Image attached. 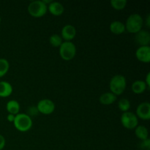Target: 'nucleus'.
Instances as JSON below:
<instances>
[{"mask_svg": "<svg viewBox=\"0 0 150 150\" xmlns=\"http://www.w3.org/2000/svg\"><path fill=\"white\" fill-rule=\"evenodd\" d=\"M125 29L130 33L136 34L142 29L144 26V19L138 13L131 14L126 20Z\"/></svg>", "mask_w": 150, "mask_h": 150, "instance_id": "f257e3e1", "label": "nucleus"}, {"mask_svg": "<svg viewBox=\"0 0 150 150\" xmlns=\"http://www.w3.org/2000/svg\"><path fill=\"white\" fill-rule=\"evenodd\" d=\"M127 86V81L122 75H116L111 78L109 82V87L111 92L116 96L120 95L124 92Z\"/></svg>", "mask_w": 150, "mask_h": 150, "instance_id": "f03ea898", "label": "nucleus"}, {"mask_svg": "<svg viewBox=\"0 0 150 150\" xmlns=\"http://www.w3.org/2000/svg\"><path fill=\"white\" fill-rule=\"evenodd\" d=\"M13 123L15 127L21 132L28 131L32 128L33 125L32 117L26 114H18Z\"/></svg>", "mask_w": 150, "mask_h": 150, "instance_id": "7ed1b4c3", "label": "nucleus"}, {"mask_svg": "<svg viewBox=\"0 0 150 150\" xmlns=\"http://www.w3.org/2000/svg\"><path fill=\"white\" fill-rule=\"evenodd\" d=\"M76 46L71 41H63L59 46V55L63 60L70 61L76 55Z\"/></svg>", "mask_w": 150, "mask_h": 150, "instance_id": "20e7f679", "label": "nucleus"}, {"mask_svg": "<svg viewBox=\"0 0 150 150\" xmlns=\"http://www.w3.org/2000/svg\"><path fill=\"white\" fill-rule=\"evenodd\" d=\"M48 5L42 0H35L32 1L28 6V12L34 18H40L46 14Z\"/></svg>", "mask_w": 150, "mask_h": 150, "instance_id": "39448f33", "label": "nucleus"}, {"mask_svg": "<svg viewBox=\"0 0 150 150\" xmlns=\"http://www.w3.org/2000/svg\"><path fill=\"white\" fill-rule=\"evenodd\" d=\"M120 120L123 127L128 130H133L139 125V118L136 117V114L130 111L123 112Z\"/></svg>", "mask_w": 150, "mask_h": 150, "instance_id": "423d86ee", "label": "nucleus"}, {"mask_svg": "<svg viewBox=\"0 0 150 150\" xmlns=\"http://www.w3.org/2000/svg\"><path fill=\"white\" fill-rule=\"evenodd\" d=\"M55 104L50 99H42L38 102L37 105L38 112L45 115L52 114L55 110Z\"/></svg>", "mask_w": 150, "mask_h": 150, "instance_id": "0eeeda50", "label": "nucleus"}, {"mask_svg": "<svg viewBox=\"0 0 150 150\" xmlns=\"http://www.w3.org/2000/svg\"><path fill=\"white\" fill-rule=\"evenodd\" d=\"M136 117L143 120H150V103L148 102L142 103L136 108Z\"/></svg>", "mask_w": 150, "mask_h": 150, "instance_id": "6e6552de", "label": "nucleus"}, {"mask_svg": "<svg viewBox=\"0 0 150 150\" xmlns=\"http://www.w3.org/2000/svg\"><path fill=\"white\" fill-rule=\"evenodd\" d=\"M136 57L137 59L142 62L149 63L150 62L149 45L139 47L136 51Z\"/></svg>", "mask_w": 150, "mask_h": 150, "instance_id": "1a4fd4ad", "label": "nucleus"}, {"mask_svg": "<svg viewBox=\"0 0 150 150\" xmlns=\"http://www.w3.org/2000/svg\"><path fill=\"white\" fill-rule=\"evenodd\" d=\"M76 35V29L74 26L67 24L63 26L61 31V37L64 41H71Z\"/></svg>", "mask_w": 150, "mask_h": 150, "instance_id": "9d476101", "label": "nucleus"}, {"mask_svg": "<svg viewBox=\"0 0 150 150\" xmlns=\"http://www.w3.org/2000/svg\"><path fill=\"white\" fill-rule=\"evenodd\" d=\"M135 40L136 43L140 45V46H146L149 45L150 42V34L149 32L145 30H141L136 34Z\"/></svg>", "mask_w": 150, "mask_h": 150, "instance_id": "9b49d317", "label": "nucleus"}, {"mask_svg": "<svg viewBox=\"0 0 150 150\" xmlns=\"http://www.w3.org/2000/svg\"><path fill=\"white\" fill-rule=\"evenodd\" d=\"M48 10L52 15L56 16H59L63 14L64 11V6L59 1H51L48 4Z\"/></svg>", "mask_w": 150, "mask_h": 150, "instance_id": "f8f14e48", "label": "nucleus"}, {"mask_svg": "<svg viewBox=\"0 0 150 150\" xmlns=\"http://www.w3.org/2000/svg\"><path fill=\"white\" fill-rule=\"evenodd\" d=\"M13 88L9 82L0 81V98H7L13 93Z\"/></svg>", "mask_w": 150, "mask_h": 150, "instance_id": "ddd939ff", "label": "nucleus"}, {"mask_svg": "<svg viewBox=\"0 0 150 150\" xmlns=\"http://www.w3.org/2000/svg\"><path fill=\"white\" fill-rule=\"evenodd\" d=\"M110 31L114 35H121L124 33L125 29V25L120 21H114L111 22L109 26Z\"/></svg>", "mask_w": 150, "mask_h": 150, "instance_id": "4468645a", "label": "nucleus"}, {"mask_svg": "<svg viewBox=\"0 0 150 150\" xmlns=\"http://www.w3.org/2000/svg\"><path fill=\"white\" fill-rule=\"evenodd\" d=\"M117 100V96L111 92L102 94L99 98L100 103L104 105H109L114 103Z\"/></svg>", "mask_w": 150, "mask_h": 150, "instance_id": "2eb2a0df", "label": "nucleus"}, {"mask_svg": "<svg viewBox=\"0 0 150 150\" xmlns=\"http://www.w3.org/2000/svg\"><path fill=\"white\" fill-rule=\"evenodd\" d=\"M132 91L134 92L135 94H142L146 91L147 89L146 84L145 83L144 81L142 80H136L133 83L131 86Z\"/></svg>", "mask_w": 150, "mask_h": 150, "instance_id": "dca6fc26", "label": "nucleus"}, {"mask_svg": "<svg viewBox=\"0 0 150 150\" xmlns=\"http://www.w3.org/2000/svg\"><path fill=\"white\" fill-rule=\"evenodd\" d=\"M6 109L8 111L9 114L17 115L20 111V104L18 101L15 100H11L7 103Z\"/></svg>", "mask_w": 150, "mask_h": 150, "instance_id": "f3484780", "label": "nucleus"}, {"mask_svg": "<svg viewBox=\"0 0 150 150\" xmlns=\"http://www.w3.org/2000/svg\"><path fill=\"white\" fill-rule=\"evenodd\" d=\"M135 134L138 139L142 141L149 139V132L147 128L144 125H138L135 128Z\"/></svg>", "mask_w": 150, "mask_h": 150, "instance_id": "a211bd4d", "label": "nucleus"}, {"mask_svg": "<svg viewBox=\"0 0 150 150\" xmlns=\"http://www.w3.org/2000/svg\"><path fill=\"white\" fill-rule=\"evenodd\" d=\"M10 69V63L8 60L4 58H0V78L7 74Z\"/></svg>", "mask_w": 150, "mask_h": 150, "instance_id": "6ab92c4d", "label": "nucleus"}, {"mask_svg": "<svg viewBox=\"0 0 150 150\" xmlns=\"http://www.w3.org/2000/svg\"><path fill=\"white\" fill-rule=\"evenodd\" d=\"M62 40L61 35H57V34H54L49 38L50 44L53 47H56V48H59V46L63 42Z\"/></svg>", "mask_w": 150, "mask_h": 150, "instance_id": "aec40b11", "label": "nucleus"}, {"mask_svg": "<svg viewBox=\"0 0 150 150\" xmlns=\"http://www.w3.org/2000/svg\"><path fill=\"white\" fill-rule=\"evenodd\" d=\"M118 108L122 112L128 111L130 108V103L127 98H122L118 102Z\"/></svg>", "mask_w": 150, "mask_h": 150, "instance_id": "412c9836", "label": "nucleus"}, {"mask_svg": "<svg viewBox=\"0 0 150 150\" xmlns=\"http://www.w3.org/2000/svg\"><path fill=\"white\" fill-rule=\"evenodd\" d=\"M111 5L117 10H121L126 7L127 0H111Z\"/></svg>", "mask_w": 150, "mask_h": 150, "instance_id": "4be33fe9", "label": "nucleus"}, {"mask_svg": "<svg viewBox=\"0 0 150 150\" xmlns=\"http://www.w3.org/2000/svg\"><path fill=\"white\" fill-rule=\"evenodd\" d=\"M141 147L144 150H149L150 149V140L149 139H146L144 141H142L141 144Z\"/></svg>", "mask_w": 150, "mask_h": 150, "instance_id": "5701e85b", "label": "nucleus"}, {"mask_svg": "<svg viewBox=\"0 0 150 150\" xmlns=\"http://www.w3.org/2000/svg\"><path fill=\"white\" fill-rule=\"evenodd\" d=\"M6 144V141L4 136L0 134V150H2Z\"/></svg>", "mask_w": 150, "mask_h": 150, "instance_id": "b1692460", "label": "nucleus"}, {"mask_svg": "<svg viewBox=\"0 0 150 150\" xmlns=\"http://www.w3.org/2000/svg\"><path fill=\"white\" fill-rule=\"evenodd\" d=\"M145 83L146 84V86H147V89H149L150 87V73H148L147 75L146 76V79L144 81Z\"/></svg>", "mask_w": 150, "mask_h": 150, "instance_id": "393cba45", "label": "nucleus"}, {"mask_svg": "<svg viewBox=\"0 0 150 150\" xmlns=\"http://www.w3.org/2000/svg\"><path fill=\"white\" fill-rule=\"evenodd\" d=\"M15 117H16V115H14V114H9L7 116V121L10 122H14V120H15Z\"/></svg>", "mask_w": 150, "mask_h": 150, "instance_id": "a878e982", "label": "nucleus"}, {"mask_svg": "<svg viewBox=\"0 0 150 150\" xmlns=\"http://www.w3.org/2000/svg\"><path fill=\"white\" fill-rule=\"evenodd\" d=\"M146 20H147V21H146V25H147L148 27H149V26H150V24H149V23H150V22H149V16H147V19H146Z\"/></svg>", "mask_w": 150, "mask_h": 150, "instance_id": "bb28decb", "label": "nucleus"}, {"mask_svg": "<svg viewBox=\"0 0 150 150\" xmlns=\"http://www.w3.org/2000/svg\"><path fill=\"white\" fill-rule=\"evenodd\" d=\"M1 17H0V23H1Z\"/></svg>", "mask_w": 150, "mask_h": 150, "instance_id": "cd10ccee", "label": "nucleus"}]
</instances>
